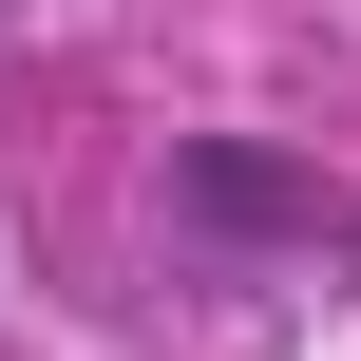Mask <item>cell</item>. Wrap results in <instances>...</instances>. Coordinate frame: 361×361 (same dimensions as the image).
<instances>
[{
	"label": "cell",
	"instance_id": "cell-1",
	"mask_svg": "<svg viewBox=\"0 0 361 361\" xmlns=\"http://www.w3.org/2000/svg\"><path fill=\"white\" fill-rule=\"evenodd\" d=\"M190 190H209V209H228V228H286V171H267V152H209V171H190Z\"/></svg>",
	"mask_w": 361,
	"mask_h": 361
}]
</instances>
